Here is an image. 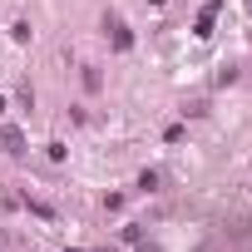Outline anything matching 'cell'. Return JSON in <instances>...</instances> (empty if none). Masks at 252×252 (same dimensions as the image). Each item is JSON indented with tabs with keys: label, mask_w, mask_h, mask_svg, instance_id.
Returning <instances> with one entry per match:
<instances>
[{
	"label": "cell",
	"mask_w": 252,
	"mask_h": 252,
	"mask_svg": "<svg viewBox=\"0 0 252 252\" xmlns=\"http://www.w3.org/2000/svg\"><path fill=\"white\" fill-rule=\"evenodd\" d=\"M218 10H222V0H208V10L198 15V30H193L198 40H208V35H213V15H218Z\"/></svg>",
	"instance_id": "cell-1"
},
{
	"label": "cell",
	"mask_w": 252,
	"mask_h": 252,
	"mask_svg": "<svg viewBox=\"0 0 252 252\" xmlns=\"http://www.w3.org/2000/svg\"><path fill=\"white\" fill-rule=\"evenodd\" d=\"M0 144H5V154H25V139H20V129H5V134H0Z\"/></svg>",
	"instance_id": "cell-2"
},
{
	"label": "cell",
	"mask_w": 252,
	"mask_h": 252,
	"mask_svg": "<svg viewBox=\"0 0 252 252\" xmlns=\"http://www.w3.org/2000/svg\"><path fill=\"white\" fill-rule=\"evenodd\" d=\"M109 30H114V50H129V45H134V35H129V30H124L119 20H109Z\"/></svg>",
	"instance_id": "cell-3"
},
{
	"label": "cell",
	"mask_w": 252,
	"mask_h": 252,
	"mask_svg": "<svg viewBox=\"0 0 252 252\" xmlns=\"http://www.w3.org/2000/svg\"><path fill=\"white\" fill-rule=\"evenodd\" d=\"M0 114H5V99H0Z\"/></svg>",
	"instance_id": "cell-4"
},
{
	"label": "cell",
	"mask_w": 252,
	"mask_h": 252,
	"mask_svg": "<svg viewBox=\"0 0 252 252\" xmlns=\"http://www.w3.org/2000/svg\"><path fill=\"white\" fill-rule=\"evenodd\" d=\"M154 5H163V0H154Z\"/></svg>",
	"instance_id": "cell-5"
}]
</instances>
